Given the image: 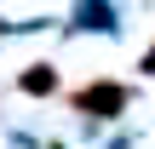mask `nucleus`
I'll list each match as a JSON object with an SVG mask.
<instances>
[{
    "instance_id": "obj_1",
    "label": "nucleus",
    "mask_w": 155,
    "mask_h": 149,
    "mask_svg": "<svg viewBox=\"0 0 155 149\" xmlns=\"http://www.w3.org/2000/svg\"><path fill=\"white\" fill-rule=\"evenodd\" d=\"M69 103H75L81 115H92V121H109V115L127 109V86H115V80H92V86L69 92Z\"/></svg>"
},
{
    "instance_id": "obj_2",
    "label": "nucleus",
    "mask_w": 155,
    "mask_h": 149,
    "mask_svg": "<svg viewBox=\"0 0 155 149\" xmlns=\"http://www.w3.org/2000/svg\"><path fill=\"white\" fill-rule=\"evenodd\" d=\"M52 86H58V80H52V69H46V63H35V69L23 75V92H35V98H40V92H52Z\"/></svg>"
},
{
    "instance_id": "obj_3",
    "label": "nucleus",
    "mask_w": 155,
    "mask_h": 149,
    "mask_svg": "<svg viewBox=\"0 0 155 149\" xmlns=\"http://www.w3.org/2000/svg\"><path fill=\"white\" fill-rule=\"evenodd\" d=\"M144 69H150V75H155V46H150V57H144Z\"/></svg>"
}]
</instances>
